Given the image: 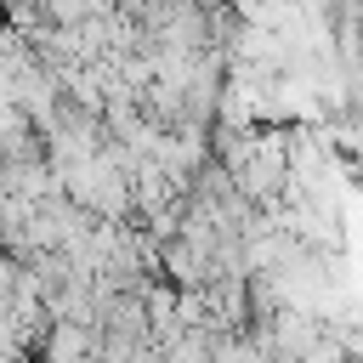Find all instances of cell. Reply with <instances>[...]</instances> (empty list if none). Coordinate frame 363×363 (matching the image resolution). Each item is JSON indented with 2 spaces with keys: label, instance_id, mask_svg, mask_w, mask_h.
I'll list each match as a JSON object with an SVG mask.
<instances>
[{
  "label": "cell",
  "instance_id": "2",
  "mask_svg": "<svg viewBox=\"0 0 363 363\" xmlns=\"http://www.w3.org/2000/svg\"><path fill=\"white\" fill-rule=\"evenodd\" d=\"M147 346L142 340H119V335H102V357H142Z\"/></svg>",
  "mask_w": 363,
  "mask_h": 363
},
{
  "label": "cell",
  "instance_id": "1",
  "mask_svg": "<svg viewBox=\"0 0 363 363\" xmlns=\"http://www.w3.org/2000/svg\"><path fill=\"white\" fill-rule=\"evenodd\" d=\"M40 357H102V329L79 318H51Z\"/></svg>",
  "mask_w": 363,
  "mask_h": 363
}]
</instances>
